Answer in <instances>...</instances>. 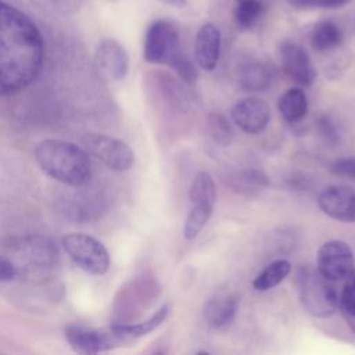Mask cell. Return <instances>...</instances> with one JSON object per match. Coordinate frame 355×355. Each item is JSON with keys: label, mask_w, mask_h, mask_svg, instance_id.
<instances>
[{"label": "cell", "mask_w": 355, "mask_h": 355, "mask_svg": "<svg viewBox=\"0 0 355 355\" xmlns=\"http://www.w3.org/2000/svg\"><path fill=\"white\" fill-rule=\"evenodd\" d=\"M239 85L245 92L265 90L272 82L270 68L258 60H248L239 68Z\"/></svg>", "instance_id": "e0dca14e"}, {"label": "cell", "mask_w": 355, "mask_h": 355, "mask_svg": "<svg viewBox=\"0 0 355 355\" xmlns=\"http://www.w3.org/2000/svg\"><path fill=\"white\" fill-rule=\"evenodd\" d=\"M319 208L330 218L341 222L355 220V191L345 186H329L318 198Z\"/></svg>", "instance_id": "4fadbf2b"}, {"label": "cell", "mask_w": 355, "mask_h": 355, "mask_svg": "<svg viewBox=\"0 0 355 355\" xmlns=\"http://www.w3.org/2000/svg\"><path fill=\"white\" fill-rule=\"evenodd\" d=\"M17 277V268L15 265L0 255V282H11Z\"/></svg>", "instance_id": "f1b7e54d"}, {"label": "cell", "mask_w": 355, "mask_h": 355, "mask_svg": "<svg viewBox=\"0 0 355 355\" xmlns=\"http://www.w3.org/2000/svg\"><path fill=\"white\" fill-rule=\"evenodd\" d=\"M280 61L287 76L301 86H311L316 79V71L308 53L295 42L283 40L279 47Z\"/></svg>", "instance_id": "8fae6325"}, {"label": "cell", "mask_w": 355, "mask_h": 355, "mask_svg": "<svg viewBox=\"0 0 355 355\" xmlns=\"http://www.w3.org/2000/svg\"><path fill=\"white\" fill-rule=\"evenodd\" d=\"M239 298L233 291H218L204 305V320L212 329L230 324L236 316Z\"/></svg>", "instance_id": "5bb4252c"}, {"label": "cell", "mask_w": 355, "mask_h": 355, "mask_svg": "<svg viewBox=\"0 0 355 355\" xmlns=\"http://www.w3.org/2000/svg\"><path fill=\"white\" fill-rule=\"evenodd\" d=\"M35 159L49 176L67 186L79 187L90 180V158L83 148L73 143L46 139L36 146Z\"/></svg>", "instance_id": "7a4b0ae2"}, {"label": "cell", "mask_w": 355, "mask_h": 355, "mask_svg": "<svg viewBox=\"0 0 355 355\" xmlns=\"http://www.w3.org/2000/svg\"><path fill=\"white\" fill-rule=\"evenodd\" d=\"M166 1L168 4H172V6H176V7H184L186 6V0H164Z\"/></svg>", "instance_id": "f546056e"}, {"label": "cell", "mask_w": 355, "mask_h": 355, "mask_svg": "<svg viewBox=\"0 0 355 355\" xmlns=\"http://www.w3.org/2000/svg\"><path fill=\"white\" fill-rule=\"evenodd\" d=\"M338 306L347 324L355 333V266L345 277V284L338 298Z\"/></svg>", "instance_id": "44dd1931"}, {"label": "cell", "mask_w": 355, "mask_h": 355, "mask_svg": "<svg viewBox=\"0 0 355 355\" xmlns=\"http://www.w3.org/2000/svg\"><path fill=\"white\" fill-rule=\"evenodd\" d=\"M277 107L287 122H298L306 115L308 100L302 89L291 87L279 97Z\"/></svg>", "instance_id": "ac0fdd59"}, {"label": "cell", "mask_w": 355, "mask_h": 355, "mask_svg": "<svg viewBox=\"0 0 355 355\" xmlns=\"http://www.w3.org/2000/svg\"><path fill=\"white\" fill-rule=\"evenodd\" d=\"M189 198L190 209L184 220L183 236L187 240H193L208 222L216 201L215 183L208 172H200L196 175L189 190Z\"/></svg>", "instance_id": "277c9868"}, {"label": "cell", "mask_w": 355, "mask_h": 355, "mask_svg": "<svg viewBox=\"0 0 355 355\" xmlns=\"http://www.w3.org/2000/svg\"><path fill=\"white\" fill-rule=\"evenodd\" d=\"M94 65L98 73L108 80H121L129 69V55L115 39H103L94 51Z\"/></svg>", "instance_id": "30bf717a"}, {"label": "cell", "mask_w": 355, "mask_h": 355, "mask_svg": "<svg viewBox=\"0 0 355 355\" xmlns=\"http://www.w3.org/2000/svg\"><path fill=\"white\" fill-rule=\"evenodd\" d=\"M44 42L33 21L0 1V96L25 89L39 75Z\"/></svg>", "instance_id": "6da1fadb"}, {"label": "cell", "mask_w": 355, "mask_h": 355, "mask_svg": "<svg viewBox=\"0 0 355 355\" xmlns=\"http://www.w3.org/2000/svg\"><path fill=\"white\" fill-rule=\"evenodd\" d=\"M318 129L326 141L336 143L338 140V130L330 118L320 116L318 119Z\"/></svg>", "instance_id": "83f0119b"}, {"label": "cell", "mask_w": 355, "mask_h": 355, "mask_svg": "<svg viewBox=\"0 0 355 355\" xmlns=\"http://www.w3.org/2000/svg\"><path fill=\"white\" fill-rule=\"evenodd\" d=\"M168 315H169V305L164 304L161 308L155 311V313L151 318L146 319L144 322L135 323V324H114L112 329L118 338L119 345L132 343L143 336H147L148 333L155 330L159 324H162V322L166 319Z\"/></svg>", "instance_id": "2e32d148"}, {"label": "cell", "mask_w": 355, "mask_h": 355, "mask_svg": "<svg viewBox=\"0 0 355 355\" xmlns=\"http://www.w3.org/2000/svg\"><path fill=\"white\" fill-rule=\"evenodd\" d=\"M65 338L75 352L93 355L119 345L112 326L104 329L69 324L65 327Z\"/></svg>", "instance_id": "9c48e42d"}, {"label": "cell", "mask_w": 355, "mask_h": 355, "mask_svg": "<svg viewBox=\"0 0 355 355\" xmlns=\"http://www.w3.org/2000/svg\"><path fill=\"white\" fill-rule=\"evenodd\" d=\"M62 247L72 262L90 275H104L111 265L107 248L97 239L85 233H69L62 239Z\"/></svg>", "instance_id": "5b68a950"}, {"label": "cell", "mask_w": 355, "mask_h": 355, "mask_svg": "<svg viewBox=\"0 0 355 355\" xmlns=\"http://www.w3.org/2000/svg\"><path fill=\"white\" fill-rule=\"evenodd\" d=\"M331 172L338 176L355 180V157H345V158L336 159L331 164Z\"/></svg>", "instance_id": "484cf974"}, {"label": "cell", "mask_w": 355, "mask_h": 355, "mask_svg": "<svg viewBox=\"0 0 355 355\" xmlns=\"http://www.w3.org/2000/svg\"><path fill=\"white\" fill-rule=\"evenodd\" d=\"M236 1H243V0H236Z\"/></svg>", "instance_id": "4dcf8cb0"}, {"label": "cell", "mask_w": 355, "mask_h": 355, "mask_svg": "<svg viewBox=\"0 0 355 355\" xmlns=\"http://www.w3.org/2000/svg\"><path fill=\"white\" fill-rule=\"evenodd\" d=\"M291 270V263L287 259H276L257 275L252 286L257 291H268L283 282Z\"/></svg>", "instance_id": "ffe728a7"}, {"label": "cell", "mask_w": 355, "mask_h": 355, "mask_svg": "<svg viewBox=\"0 0 355 355\" xmlns=\"http://www.w3.org/2000/svg\"><path fill=\"white\" fill-rule=\"evenodd\" d=\"M354 266V252L345 241H326L318 251L316 269L331 282L345 279Z\"/></svg>", "instance_id": "ba28073f"}, {"label": "cell", "mask_w": 355, "mask_h": 355, "mask_svg": "<svg viewBox=\"0 0 355 355\" xmlns=\"http://www.w3.org/2000/svg\"><path fill=\"white\" fill-rule=\"evenodd\" d=\"M220 32L214 24H204L194 42V60L204 71H212L219 60Z\"/></svg>", "instance_id": "9a60e30c"}, {"label": "cell", "mask_w": 355, "mask_h": 355, "mask_svg": "<svg viewBox=\"0 0 355 355\" xmlns=\"http://www.w3.org/2000/svg\"><path fill=\"white\" fill-rule=\"evenodd\" d=\"M233 122L245 133H261L270 121L269 105L258 97H247L234 104L232 108Z\"/></svg>", "instance_id": "7c38bea8"}, {"label": "cell", "mask_w": 355, "mask_h": 355, "mask_svg": "<svg viewBox=\"0 0 355 355\" xmlns=\"http://www.w3.org/2000/svg\"><path fill=\"white\" fill-rule=\"evenodd\" d=\"M168 65H171L175 69V72L179 75V78L187 85L196 83L198 78V71L191 62V60L182 50H179L176 54L172 55Z\"/></svg>", "instance_id": "cb8c5ba5"}, {"label": "cell", "mask_w": 355, "mask_h": 355, "mask_svg": "<svg viewBox=\"0 0 355 355\" xmlns=\"http://www.w3.org/2000/svg\"><path fill=\"white\" fill-rule=\"evenodd\" d=\"M343 42V32L333 21L318 22L311 32V44L316 51H329Z\"/></svg>", "instance_id": "d6986e66"}, {"label": "cell", "mask_w": 355, "mask_h": 355, "mask_svg": "<svg viewBox=\"0 0 355 355\" xmlns=\"http://www.w3.org/2000/svg\"><path fill=\"white\" fill-rule=\"evenodd\" d=\"M85 146L90 154L98 158L110 169L123 172L133 166L135 153L125 141L107 135H89Z\"/></svg>", "instance_id": "52a82bcc"}, {"label": "cell", "mask_w": 355, "mask_h": 355, "mask_svg": "<svg viewBox=\"0 0 355 355\" xmlns=\"http://www.w3.org/2000/svg\"><path fill=\"white\" fill-rule=\"evenodd\" d=\"M180 47L179 32L175 25L166 19L154 21L144 39V60L150 64H168Z\"/></svg>", "instance_id": "8992f818"}, {"label": "cell", "mask_w": 355, "mask_h": 355, "mask_svg": "<svg viewBox=\"0 0 355 355\" xmlns=\"http://www.w3.org/2000/svg\"><path fill=\"white\" fill-rule=\"evenodd\" d=\"M237 180H240L244 184V189H250V187H265L268 184V178L263 172L252 169V171H245L240 175V178H237Z\"/></svg>", "instance_id": "4316f807"}, {"label": "cell", "mask_w": 355, "mask_h": 355, "mask_svg": "<svg viewBox=\"0 0 355 355\" xmlns=\"http://www.w3.org/2000/svg\"><path fill=\"white\" fill-rule=\"evenodd\" d=\"M262 14V3L259 0L239 1L234 8V19L241 29H250L255 25Z\"/></svg>", "instance_id": "7402d4cb"}, {"label": "cell", "mask_w": 355, "mask_h": 355, "mask_svg": "<svg viewBox=\"0 0 355 355\" xmlns=\"http://www.w3.org/2000/svg\"><path fill=\"white\" fill-rule=\"evenodd\" d=\"M208 132L214 141H216L220 146H229L233 140V129L226 116L220 112L209 114Z\"/></svg>", "instance_id": "603a6c76"}, {"label": "cell", "mask_w": 355, "mask_h": 355, "mask_svg": "<svg viewBox=\"0 0 355 355\" xmlns=\"http://www.w3.org/2000/svg\"><path fill=\"white\" fill-rule=\"evenodd\" d=\"M290 4L297 10H336L345 6L349 0H288Z\"/></svg>", "instance_id": "d4e9b609"}, {"label": "cell", "mask_w": 355, "mask_h": 355, "mask_svg": "<svg viewBox=\"0 0 355 355\" xmlns=\"http://www.w3.org/2000/svg\"><path fill=\"white\" fill-rule=\"evenodd\" d=\"M300 301L305 311L315 318H329L338 308V294L331 280L318 269L304 266L295 277Z\"/></svg>", "instance_id": "3957f363"}]
</instances>
